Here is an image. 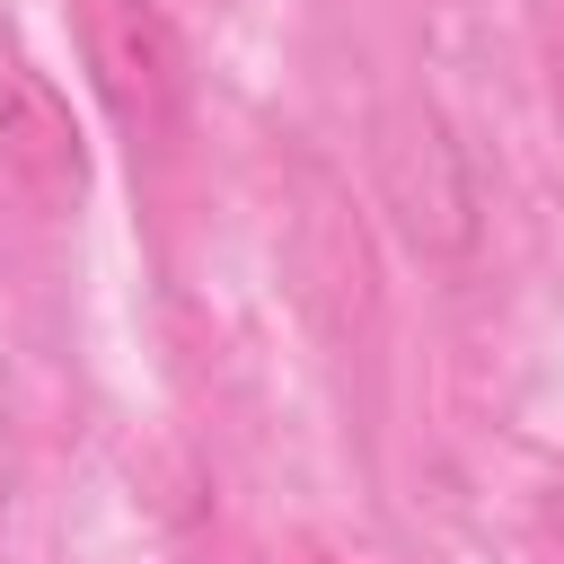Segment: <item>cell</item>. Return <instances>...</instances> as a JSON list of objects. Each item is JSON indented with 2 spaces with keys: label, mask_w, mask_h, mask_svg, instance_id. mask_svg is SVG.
Returning <instances> with one entry per match:
<instances>
[{
  "label": "cell",
  "mask_w": 564,
  "mask_h": 564,
  "mask_svg": "<svg viewBox=\"0 0 564 564\" xmlns=\"http://www.w3.org/2000/svg\"><path fill=\"white\" fill-rule=\"evenodd\" d=\"M79 26V62L115 115V132L132 141V159L176 150L185 115H194V53L176 35V18L159 0H70Z\"/></svg>",
  "instance_id": "obj_1"
},
{
  "label": "cell",
  "mask_w": 564,
  "mask_h": 564,
  "mask_svg": "<svg viewBox=\"0 0 564 564\" xmlns=\"http://www.w3.org/2000/svg\"><path fill=\"white\" fill-rule=\"evenodd\" d=\"M370 176H379V203L414 256L449 264L476 247V167L432 97H388L370 115Z\"/></svg>",
  "instance_id": "obj_2"
},
{
  "label": "cell",
  "mask_w": 564,
  "mask_h": 564,
  "mask_svg": "<svg viewBox=\"0 0 564 564\" xmlns=\"http://www.w3.org/2000/svg\"><path fill=\"white\" fill-rule=\"evenodd\" d=\"M282 273H291V300L335 335L352 344V326L370 335L379 317V264H370V238H361V212L344 203V185L326 167H291V203H282Z\"/></svg>",
  "instance_id": "obj_3"
},
{
  "label": "cell",
  "mask_w": 564,
  "mask_h": 564,
  "mask_svg": "<svg viewBox=\"0 0 564 564\" xmlns=\"http://www.w3.org/2000/svg\"><path fill=\"white\" fill-rule=\"evenodd\" d=\"M0 176L44 212H70L88 194V141L53 79H35L26 62H0Z\"/></svg>",
  "instance_id": "obj_4"
}]
</instances>
